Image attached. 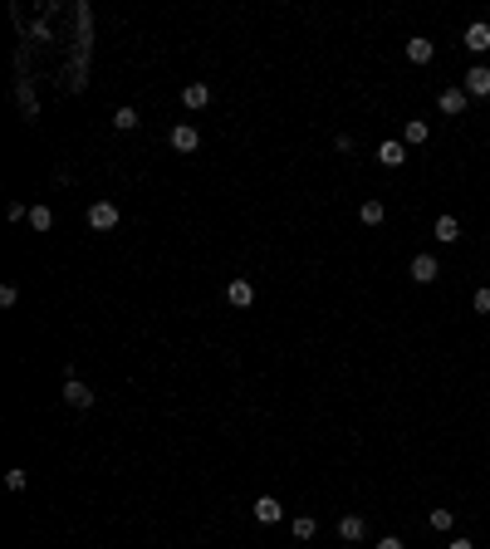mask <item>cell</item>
Wrapping results in <instances>:
<instances>
[{"label":"cell","mask_w":490,"mask_h":549,"mask_svg":"<svg viewBox=\"0 0 490 549\" xmlns=\"http://www.w3.org/2000/svg\"><path fill=\"white\" fill-rule=\"evenodd\" d=\"M118 221H123V216H118L113 201H93V206H88V226H93V231H113Z\"/></svg>","instance_id":"cell-1"},{"label":"cell","mask_w":490,"mask_h":549,"mask_svg":"<svg viewBox=\"0 0 490 549\" xmlns=\"http://www.w3.org/2000/svg\"><path fill=\"white\" fill-rule=\"evenodd\" d=\"M226 304L250 309V304H255V285H250V280H231V285H226Z\"/></svg>","instance_id":"cell-2"},{"label":"cell","mask_w":490,"mask_h":549,"mask_svg":"<svg viewBox=\"0 0 490 549\" xmlns=\"http://www.w3.org/2000/svg\"><path fill=\"white\" fill-rule=\"evenodd\" d=\"M64 402H69V407H93V393L84 388V382H79L74 373L64 378Z\"/></svg>","instance_id":"cell-3"},{"label":"cell","mask_w":490,"mask_h":549,"mask_svg":"<svg viewBox=\"0 0 490 549\" xmlns=\"http://www.w3.org/2000/svg\"><path fill=\"white\" fill-rule=\"evenodd\" d=\"M172 147H177V152H196V147H201V133H196L191 123H177V128H172Z\"/></svg>","instance_id":"cell-4"},{"label":"cell","mask_w":490,"mask_h":549,"mask_svg":"<svg viewBox=\"0 0 490 549\" xmlns=\"http://www.w3.org/2000/svg\"><path fill=\"white\" fill-rule=\"evenodd\" d=\"M466 93H471V98H485V93H490V69H485V64L466 69Z\"/></svg>","instance_id":"cell-5"},{"label":"cell","mask_w":490,"mask_h":549,"mask_svg":"<svg viewBox=\"0 0 490 549\" xmlns=\"http://www.w3.org/2000/svg\"><path fill=\"white\" fill-rule=\"evenodd\" d=\"M255 520H260V525H280V520H285L280 501H275V496H260V501H255Z\"/></svg>","instance_id":"cell-6"},{"label":"cell","mask_w":490,"mask_h":549,"mask_svg":"<svg viewBox=\"0 0 490 549\" xmlns=\"http://www.w3.org/2000/svg\"><path fill=\"white\" fill-rule=\"evenodd\" d=\"M466 98H471L466 89H446L437 103H442V113H446V118H461V113H466Z\"/></svg>","instance_id":"cell-7"},{"label":"cell","mask_w":490,"mask_h":549,"mask_svg":"<svg viewBox=\"0 0 490 549\" xmlns=\"http://www.w3.org/2000/svg\"><path fill=\"white\" fill-rule=\"evenodd\" d=\"M437 270H442L437 255H417V260H412V280H417V285H431V280H437Z\"/></svg>","instance_id":"cell-8"},{"label":"cell","mask_w":490,"mask_h":549,"mask_svg":"<svg viewBox=\"0 0 490 549\" xmlns=\"http://www.w3.org/2000/svg\"><path fill=\"white\" fill-rule=\"evenodd\" d=\"M431 54H437V44H431V39H407V59H412V64H431Z\"/></svg>","instance_id":"cell-9"},{"label":"cell","mask_w":490,"mask_h":549,"mask_svg":"<svg viewBox=\"0 0 490 549\" xmlns=\"http://www.w3.org/2000/svg\"><path fill=\"white\" fill-rule=\"evenodd\" d=\"M377 162H383V167H402V162H407V147H402V142H383V147H377Z\"/></svg>","instance_id":"cell-10"},{"label":"cell","mask_w":490,"mask_h":549,"mask_svg":"<svg viewBox=\"0 0 490 549\" xmlns=\"http://www.w3.org/2000/svg\"><path fill=\"white\" fill-rule=\"evenodd\" d=\"M182 103H187V108H206V103H211V89H206V84H187V89H182Z\"/></svg>","instance_id":"cell-11"},{"label":"cell","mask_w":490,"mask_h":549,"mask_svg":"<svg viewBox=\"0 0 490 549\" xmlns=\"http://www.w3.org/2000/svg\"><path fill=\"white\" fill-rule=\"evenodd\" d=\"M461 44H466V49H475V54H480V49H490V25H471Z\"/></svg>","instance_id":"cell-12"},{"label":"cell","mask_w":490,"mask_h":549,"mask_svg":"<svg viewBox=\"0 0 490 549\" xmlns=\"http://www.w3.org/2000/svg\"><path fill=\"white\" fill-rule=\"evenodd\" d=\"M437 241H461V221H456V216H437Z\"/></svg>","instance_id":"cell-13"},{"label":"cell","mask_w":490,"mask_h":549,"mask_svg":"<svg viewBox=\"0 0 490 549\" xmlns=\"http://www.w3.org/2000/svg\"><path fill=\"white\" fill-rule=\"evenodd\" d=\"M363 530H368L363 515H343V520H339V539H363Z\"/></svg>","instance_id":"cell-14"},{"label":"cell","mask_w":490,"mask_h":549,"mask_svg":"<svg viewBox=\"0 0 490 549\" xmlns=\"http://www.w3.org/2000/svg\"><path fill=\"white\" fill-rule=\"evenodd\" d=\"M358 216H363V226H377V221H383L388 211H383V201L373 196V201H363V211H358Z\"/></svg>","instance_id":"cell-15"},{"label":"cell","mask_w":490,"mask_h":549,"mask_svg":"<svg viewBox=\"0 0 490 549\" xmlns=\"http://www.w3.org/2000/svg\"><path fill=\"white\" fill-rule=\"evenodd\" d=\"M290 530H294V539H314V534H319V520H314V515H299Z\"/></svg>","instance_id":"cell-16"},{"label":"cell","mask_w":490,"mask_h":549,"mask_svg":"<svg viewBox=\"0 0 490 549\" xmlns=\"http://www.w3.org/2000/svg\"><path fill=\"white\" fill-rule=\"evenodd\" d=\"M30 226H35V231H49V226H54V211H49V206H30Z\"/></svg>","instance_id":"cell-17"},{"label":"cell","mask_w":490,"mask_h":549,"mask_svg":"<svg viewBox=\"0 0 490 549\" xmlns=\"http://www.w3.org/2000/svg\"><path fill=\"white\" fill-rule=\"evenodd\" d=\"M402 138H407V142H426V138H431V128H426L422 118H412V123L402 128Z\"/></svg>","instance_id":"cell-18"},{"label":"cell","mask_w":490,"mask_h":549,"mask_svg":"<svg viewBox=\"0 0 490 549\" xmlns=\"http://www.w3.org/2000/svg\"><path fill=\"white\" fill-rule=\"evenodd\" d=\"M138 123H142V118H138V108H118V113H113V128H123V133L138 128Z\"/></svg>","instance_id":"cell-19"},{"label":"cell","mask_w":490,"mask_h":549,"mask_svg":"<svg viewBox=\"0 0 490 549\" xmlns=\"http://www.w3.org/2000/svg\"><path fill=\"white\" fill-rule=\"evenodd\" d=\"M6 485H10V490H25V485H30V476L15 466V471H6Z\"/></svg>","instance_id":"cell-20"},{"label":"cell","mask_w":490,"mask_h":549,"mask_svg":"<svg viewBox=\"0 0 490 549\" xmlns=\"http://www.w3.org/2000/svg\"><path fill=\"white\" fill-rule=\"evenodd\" d=\"M451 520H456L451 510H431V525H437V530H451Z\"/></svg>","instance_id":"cell-21"},{"label":"cell","mask_w":490,"mask_h":549,"mask_svg":"<svg viewBox=\"0 0 490 549\" xmlns=\"http://www.w3.org/2000/svg\"><path fill=\"white\" fill-rule=\"evenodd\" d=\"M475 314H490V290H475Z\"/></svg>","instance_id":"cell-22"},{"label":"cell","mask_w":490,"mask_h":549,"mask_svg":"<svg viewBox=\"0 0 490 549\" xmlns=\"http://www.w3.org/2000/svg\"><path fill=\"white\" fill-rule=\"evenodd\" d=\"M377 549H402V539H397V534H388V539L377 544Z\"/></svg>","instance_id":"cell-23"},{"label":"cell","mask_w":490,"mask_h":549,"mask_svg":"<svg viewBox=\"0 0 490 549\" xmlns=\"http://www.w3.org/2000/svg\"><path fill=\"white\" fill-rule=\"evenodd\" d=\"M446 549H475V544H471V539H451Z\"/></svg>","instance_id":"cell-24"}]
</instances>
